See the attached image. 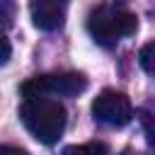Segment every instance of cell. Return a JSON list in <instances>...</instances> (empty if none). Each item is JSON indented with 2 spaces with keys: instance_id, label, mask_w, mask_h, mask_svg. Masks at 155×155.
Wrapping results in <instances>:
<instances>
[{
  "instance_id": "obj_1",
  "label": "cell",
  "mask_w": 155,
  "mask_h": 155,
  "mask_svg": "<svg viewBox=\"0 0 155 155\" xmlns=\"http://www.w3.org/2000/svg\"><path fill=\"white\" fill-rule=\"evenodd\" d=\"M19 119L39 143L53 145L65 131L68 111L53 97H24L19 107Z\"/></svg>"
},
{
  "instance_id": "obj_2",
  "label": "cell",
  "mask_w": 155,
  "mask_h": 155,
  "mask_svg": "<svg viewBox=\"0 0 155 155\" xmlns=\"http://www.w3.org/2000/svg\"><path fill=\"white\" fill-rule=\"evenodd\" d=\"M136 29H138V17L121 5H99L87 17L90 36L104 48L116 46L124 36H131Z\"/></svg>"
},
{
  "instance_id": "obj_3",
  "label": "cell",
  "mask_w": 155,
  "mask_h": 155,
  "mask_svg": "<svg viewBox=\"0 0 155 155\" xmlns=\"http://www.w3.org/2000/svg\"><path fill=\"white\" fill-rule=\"evenodd\" d=\"M87 90V78L82 73H46L22 82V97H78Z\"/></svg>"
},
{
  "instance_id": "obj_4",
  "label": "cell",
  "mask_w": 155,
  "mask_h": 155,
  "mask_svg": "<svg viewBox=\"0 0 155 155\" xmlns=\"http://www.w3.org/2000/svg\"><path fill=\"white\" fill-rule=\"evenodd\" d=\"M92 114L97 121L107 124V126H126L133 119V104L124 92L116 90H104L94 97L92 102Z\"/></svg>"
},
{
  "instance_id": "obj_5",
  "label": "cell",
  "mask_w": 155,
  "mask_h": 155,
  "mask_svg": "<svg viewBox=\"0 0 155 155\" xmlns=\"http://www.w3.org/2000/svg\"><path fill=\"white\" fill-rule=\"evenodd\" d=\"M68 12V0H29V15L36 29L56 31L63 27Z\"/></svg>"
},
{
  "instance_id": "obj_6",
  "label": "cell",
  "mask_w": 155,
  "mask_h": 155,
  "mask_svg": "<svg viewBox=\"0 0 155 155\" xmlns=\"http://www.w3.org/2000/svg\"><path fill=\"white\" fill-rule=\"evenodd\" d=\"M63 155H109V148L99 140H90V143H80V145H68L63 150Z\"/></svg>"
},
{
  "instance_id": "obj_7",
  "label": "cell",
  "mask_w": 155,
  "mask_h": 155,
  "mask_svg": "<svg viewBox=\"0 0 155 155\" xmlns=\"http://www.w3.org/2000/svg\"><path fill=\"white\" fill-rule=\"evenodd\" d=\"M153 58H155V44L153 41H148L143 48H140V53H138V61H140V68L148 73V75H153Z\"/></svg>"
},
{
  "instance_id": "obj_8",
  "label": "cell",
  "mask_w": 155,
  "mask_h": 155,
  "mask_svg": "<svg viewBox=\"0 0 155 155\" xmlns=\"http://www.w3.org/2000/svg\"><path fill=\"white\" fill-rule=\"evenodd\" d=\"M15 0H0V27H10L15 19Z\"/></svg>"
},
{
  "instance_id": "obj_9",
  "label": "cell",
  "mask_w": 155,
  "mask_h": 155,
  "mask_svg": "<svg viewBox=\"0 0 155 155\" xmlns=\"http://www.w3.org/2000/svg\"><path fill=\"white\" fill-rule=\"evenodd\" d=\"M10 53H12V46H10V41L0 34V65H2V63H7Z\"/></svg>"
},
{
  "instance_id": "obj_10",
  "label": "cell",
  "mask_w": 155,
  "mask_h": 155,
  "mask_svg": "<svg viewBox=\"0 0 155 155\" xmlns=\"http://www.w3.org/2000/svg\"><path fill=\"white\" fill-rule=\"evenodd\" d=\"M0 155H29V153L22 148H15V145H0Z\"/></svg>"
}]
</instances>
